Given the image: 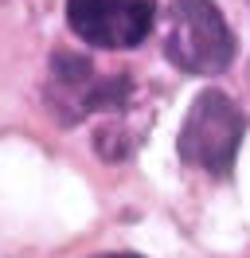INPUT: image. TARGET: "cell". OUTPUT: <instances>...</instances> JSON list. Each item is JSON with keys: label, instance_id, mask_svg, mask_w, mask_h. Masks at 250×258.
Returning <instances> with one entry per match:
<instances>
[{"label": "cell", "instance_id": "cell-6", "mask_svg": "<svg viewBox=\"0 0 250 258\" xmlns=\"http://www.w3.org/2000/svg\"><path fill=\"white\" fill-rule=\"evenodd\" d=\"M98 258H141V254H98Z\"/></svg>", "mask_w": 250, "mask_h": 258}, {"label": "cell", "instance_id": "cell-1", "mask_svg": "<svg viewBox=\"0 0 250 258\" xmlns=\"http://www.w3.org/2000/svg\"><path fill=\"white\" fill-rule=\"evenodd\" d=\"M242 133H246V113L234 106L231 94L207 86L192 98L184 121H180L176 153L184 164L203 168L207 176L227 180L234 172V161H238Z\"/></svg>", "mask_w": 250, "mask_h": 258}, {"label": "cell", "instance_id": "cell-2", "mask_svg": "<svg viewBox=\"0 0 250 258\" xmlns=\"http://www.w3.org/2000/svg\"><path fill=\"white\" fill-rule=\"evenodd\" d=\"M234 51H238L234 32L215 0H172L164 55L176 71L215 79L234 63Z\"/></svg>", "mask_w": 250, "mask_h": 258}, {"label": "cell", "instance_id": "cell-3", "mask_svg": "<svg viewBox=\"0 0 250 258\" xmlns=\"http://www.w3.org/2000/svg\"><path fill=\"white\" fill-rule=\"evenodd\" d=\"M67 24L86 47L129 51L156 24V0H67Z\"/></svg>", "mask_w": 250, "mask_h": 258}, {"label": "cell", "instance_id": "cell-5", "mask_svg": "<svg viewBox=\"0 0 250 258\" xmlns=\"http://www.w3.org/2000/svg\"><path fill=\"white\" fill-rule=\"evenodd\" d=\"M129 98H133V82H129V75H109V79H98L90 86L82 110H86V113H94V110H121Z\"/></svg>", "mask_w": 250, "mask_h": 258}, {"label": "cell", "instance_id": "cell-4", "mask_svg": "<svg viewBox=\"0 0 250 258\" xmlns=\"http://www.w3.org/2000/svg\"><path fill=\"white\" fill-rule=\"evenodd\" d=\"M94 82H98V75H94V63L86 55H78V51H55L51 55V94L62 90V98H55L51 106H55L62 125H75L86 113L82 106H86V94H90Z\"/></svg>", "mask_w": 250, "mask_h": 258}]
</instances>
